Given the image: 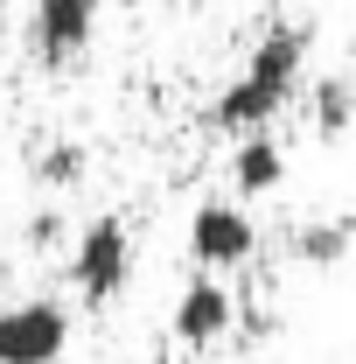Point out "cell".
<instances>
[{
	"mask_svg": "<svg viewBox=\"0 0 356 364\" xmlns=\"http://www.w3.org/2000/svg\"><path fill=\"white\" fill-rule=\"evenodd\" d=\"M301 63H308V28H301V21L266 28V36L252 43V56H245V70H238V77L223 85V98L210 105V119L230 127V134H266L272 112L301 85Z\"/></svg>",
	"mask_w": 356,
	"mask_h": 364,
	"instance_id": "cell-1",
	"label": "cell"
},
{
	"mask_svg": "<svg viewBox=\"0 0 356 364\" xmlns=\"http://www.w3.org/2000/svg\"><path fill=\"white\" fill-rule=\"evenodd\" d=\"M126 280H133V231H126V218L105 210V218H91V225L77 231V245H70V287L98 309V301H119Z\"/></svg>",
	"mask_w": 356,
	"mask_h": 364,
	"instance_id": "cell-2",
	"label": "cell"
},
{
	"mask_svg": "<svg viewBox=\"0 0 356 364\" xmlns=\"http://www.w3.org/2000/svg\"><path fill=\"white\" fill-rule=\"evenodd\" d=\"M70 350V309L28 294V301H7L0 309V364H56Z\"/></svg>",
	"mask_w": 356,
	"mask_h": 364,
	"instance_id": "cell-3",
	"label": "cell"
},
{
	"mask_svg": "<svg viewBox=\"0 0 356 364\" xmlns=\"http://www.w3.org/2000/svg\"><path fill=\"white\" fill-rule=\"evenodd\" d=\"M98 36V0H35L28 7V56L43 70H63L77 63Z\"/></svg>",
	"mask_w": 356,
	"mask_h": 364,
	"instance_id": "cell-4",
	"label": "cell"
},
{
	"mask_svg": "<svg viewBox=\"0 0 356 364\" xmlns=\"http://www.w3.org/2000/svg\"><path fill=\"white\" fill-rule=\"evenodd\" d=\"M252 252H259V225L238 203H196V218H189V259L203 273L245 267Z\"/></svg>",
	"mask_w": 356,
	"mask_h": 364,
	"instance_id": "cell-5",
	"label": "cell"
},
{
	"mask_svg": "<svg viewBox=\"0 0 356 364\" xmlns=\"http://www.w3.org/2000/svg\"><path fill=\"white\" fill-rule=\"evenodd\" d=\"M230 322H238V301H230V287H223L217 273H196V280L175 294V343H182V350H210V343H223Z\"/></svg>",
	"mask_w": 356,
	"mask_h": 364,
	"instance_id": "cell-6",
	"label": "cell"
},
{
	"mask_svg": "<svg viewBox=\"0 0 356 364\" xmlns=\"http://www.w3.org/2000/svg\"><path fill=\"white\" fill-rule=\"evenodd\" d=\"M230 182H238V196H272V189L287 182V154H279V140H272V134H245V140H238V154H230Z\"/></svg>",
	"mask_w": 356,
	"mask_h": 364,
	"instance_id": "cell-7",
	"label": "cell"
},
{
	"mask_svg": "<svg viewBox=\"0 0 356 364\" xmlns=\"http://www.w3.org/2000/svg\"><path fill=\"white\" fill-rule=\"evenodd\" d=\"M350 245H356V225H350V218H314V225L294 231V259H301V267H343Z\"/></svg>",
	"mask_w": 356,
	"mask_h": 364,
	"instance_id": "cell-8",
	"label": "cell"
},
{
	"mask_svg": "<svg viewBox=\"0 0 356 364\" xmlns=\"http://www.w3.org/2000/svg\"><path fill=\"white\" fill-rule=\"evenodd\" d=\"M308 127L321 140H343L356 127V77H321L308 98Z\"/></svg>",
	"mask_w": 356,
	"mask_h": 364,
	"instance_id": "cell-9",
	"label": "cell"
},
{
	"mask_svg": "<svg viewBox=\"0 0 356 364\" xmlns=\"http://www.w3.org/2000/svg\"><path fill=\"white\" fill-rule=\"evenodd\" d=\"M35 176L43 182H77L84 176V147H49L43 161H35Z\"/></svg>",
	"mask_w": 356,
	"mask_h": 364,
	"instance_id": "cell-10",
	"label": "cell"
},
{
	"mask_svg": "<svg viewBox=\"0 0 356 364\" xmlns=\"http://www.w3.org/2000/svg\"><path fill=\"white\" fill-rule=\"evenodd\" d=\"M56 238H63V218H28V245H35V252H43V245H56Z\"/></svg>",
	"mask_w": 356,
	"mask_h": 364,
	"instance_id": "cell-11",
	"label": "cell"
}]
</instances>
